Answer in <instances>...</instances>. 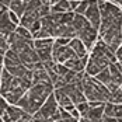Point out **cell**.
<instances>
[{
	"instance_id": "obj_40",
	"label": "cell",
	"mask_w": 122,
	"mask_h": 122,
	"mask_svg": "<svg viewBox=\"0 0 122 122\" xmlns=\"http://www.w3.org/2000/svg\"><path fill=\"white\" fill-rule=\"evenodd\" d=\"M0 122H4V121H3V118H1V117H0Z\"/></svg>"
},
{
	"instance_id": "obj_33",
	"label": "cell",
	"mask_w": 122,
	"mask_h": 122,
	"mask_svg": "<svg viewBox=\"0 0 122 122\" xmlns=\"http://www.w3.org/2000/svg\"><path fill=\"white\" fill-rule=\"evenodd\" d=\"M102 122H118V119H117V118H114V117L104 115V117H102Z\"/></svg>"
},
{
	"instance_id": "obj_25",
	"label": "cell",
	"mask_w": 122,
	"mask_h": 122,
	"mask_svg": "<svg viewBox=\"0 0 122 122\" xmlns=\"http://www.w3.org/2000/svg\"><path fill=\"white\" fill-rule=\"evenodd\" d=\"M15 32H17L21 38H24V39H34V38H32V34H31V31L27 30V28H24V27H21V25H17Z\"/></svg>"
},
{
	"instance_id": "obj_37",
	"label": "cell",
	"mask_w": 122,
	"mask_h": 122,
	"mask_svg": "<svg viewBox=\"0 0 122 122\" xmlns=\"http://www.w3.org/2000/svg\"><path fill=\"white\" fill-rule=\"evenodd\" d=\"M13 0H0V3L1 4H4L6 7H10V3H11Z\"/></svg>"
},
{
	"instance_id": "obj_4",
	"label": "cell",
	"mask_w": 122,
	"mask_h": 122,
	"mask_svg": "<svg viewBox=\"0 0 122 122\" xmlns=\"http://www.w3.org/2000/svg\"><path fill=\"white\" fill-rule=\"evenodd\" d=\"M77 38L83 42L86 45V48L88 49V51H91L93 46H94V44L97 42V39L100 38L98 35V30H96L93 25H87L84 27L83 30H80L79 32H77Z\"/></svg>"
},
{
	"instance_id": "obj_14",
	"label": "cell",
	"mask_w": 122,
	"mask_h": 122,
	"mask_svg": "<svg viewBox=\"0 0 122 122\" xmlns=\"http://www.w3.org/2000/svg\"><path fill=\"white\" fill-rule=\"evenodd\" d=\"M20 63H21V59H20L18 53L14 52L13 49H9V51L4 53V62H3V66H4L6 69L13 67V66H17V65H20Z\"/></svg>"
},
{
	"instance_id": "obj_28",
	"label": "cell",
	"mask_w": 122,
	"mask_h": 122,
	"mask_svg": "<svg viewBox=\"0 0 122 122\" xmlns=\"http://www.w3.org/2000/svg\"><path fill=\"white\" fill-rule=\"evenodd\" d=\"M9 49H10V45H9L7 39H6V38H3V37H0V53H1V55H4Z\"/></svg>"
},
{
	"instance_id": "obj_11",
	"label": "cell",
	"mask_w": 122,
	"mask_h": 122,
	"mask_svg": "<svg viewBox=\"0 0 122 122\" xmlns=\"http://www.w3.org/2000/svg\"><path fill=\"white\" fill-rule=\"evenodd\" d=\"M13 80H14V76L4 67L3 72H1V76H0V94L1 96H4L10 90Z\"/></svg>"
},
{
	"instance_id": "obj_42",
	"label": "cell",
	"mask_w": 122,
	"mask_h": 122,
	"mask_svg": "<svg viewBox=\"0 0 122 122\" xmlns=\"http://www.w3.org/2000/svg\"><path fill=\"white\" fill-rule=\"evenodd\" d=\"M24 1H28V0H24Z\"/></svg>"
},
{
	"instance_id": "obj_21",
	"label": "cell",
	"mask_w": 122,
	"mask_h": 122,
	"mask_svg": "<svg viewBox=\"0 0 122 122\" xmlns=\"http://www.w3.org/2000/svg\"><path fill=\"white\" fill-rule=\"evenodd\" d=\"M67 11H72L69 0H61L55 6H51V13H67Z\"/></svg>"
},
{
	"instance_id": "obj_39",
	"label": "cell",
	"mask_w": 122,
	"mask_h": 122,
	"mask_svg": "<svg viewBox=\"0 0 122 122\" xmlns=\"http://www.w3.org/2000/svg\"><path fill=\"white\" fill-rule=\"evenodd\" d=\"M3 62H4V55H1V53H0V66L3 65Z\"/></svg>"
},
{
	"instance_id": "obj_36",
	"label": "cell",
	"mask_w": 122,
	"mask_h": 122,
	"mask_svg": "<svg viewBox=\"0 0 122 122\" xmlns=\"http://www.w3.org/2000/svg\"><path fill=\"white\" fill-rule=\"evenodd\" d=\"M115 55H117V59H119V58L122 56V45H121V46H119L118 49H117V52H115Z\"/></svg>"
},
{
	"instance_id": "obj_45",
	"label": "cell",
	"mask_w": 122,
	"mask_h": 122,
	"mask_svg": "<svg viewBox=\"0 0 122 122\" xmlns=\"http://www.w3.org/2000/svg\"><path fill=\"white\" fill-rule=\"evenodd\" d=\"M121 28H122V27H121Z\"/></svg>"
},
{
	"instance_id": "obj_18",
	"label": "cell",
	"mask_w": 122,
	"mask_h": 122,
	"mask_svg": "<svg viewBox=\"0 0 122 122\" xmlns=\"http://www.w3.org/2000/svg\"><path fill=\"white\" fill-rule=\"evenodd\" d=\"M9 10L14 11L20 18H21L23 14L25 13V10H27V1H24V0H13L11 3H10Z\"/></svg>"
},
{
	"instance_id": "obj_9",
	"label": "cell",
	"mask_w": 122,
	"mask_h": 122,
	"mask_svg": "<svg viewBox=\"0 0 122 122\" xmlns=\"http://www.w3.org/2000/svg\"><path fill=\"white\" fill-rule=\"evenodd\" d=\"M53 94H55V98H56V101H58V105L62 107V108H65V110H67L69 112L76 108V105H74V102L70 100V97L67 96V94H65L63 93V90L62 88H55L53 90Z\"/></svg>"
},
{
	"instance_id": "obj_6",
	"label": "cell",
	"mask_w": 122,
	"mask_h": 122,
	"mask_svg": "<svg viewBox=\"0 0 122 122\" xmlns=\"http://www.w3.org/2000/svg\"><path fill=\"white\" fill-rule=\"evenodd\" d=\"M86 18L88 20V23L93 25L96 30L100 28L101 24V14H100V7H98V0H90L88 9L84 13Z\"/></svg>"
},
{
	"instance_id": "obj_5",
	"label": "cell",
	"mask_w": 122,
	"mask_h": 122,
	"mask_svg": "<svg viewBox=\"0 0 122 122\" xmlns=\"http://www.w3.org/2000/svg\"><path fill=\"white\" fill-rule=\"evenodd\" d=\"M52 56H53V62L56 63H65L66 61L72 59L76 56L73 49L69 45H59V44H53L52 46Z\"/></svg>"
},
{
	"instance_id": "obj_20",
	"label": "cell",
	"mask_w": 122,
	"mask_h": 122,
	"mask_svg": "<svg viewBox=\"0 0 122 122\" xmlns=\"http://www.w3.org/2000/svg\"><path fill=\"white\" fill-rule=\"evenodd\" d=\"M53 46V45H52ZM52 46H46V48H41V49H35L39 56L41 62L44 63H49V62L53 61V56H52Z\"/></svg>"
},
{
	"instance_id": "obj_34",
	"label": "cell",
	"mask_w": 122,
	"mask_h": 122,
	"mask_svg": "<svg viewBox=\"0 0 122 122\" xmlns=\"http://www.w3.org/2000/svg\"><path fill=\"white\" fill-rule=\"evenodd\" d=\"M58 122H79L77 118H74V117H70V118H65V119H59Z\"/></svg>"
},
{
	"instance_id": "obj_26",
	"label": "cell",
	"mask_w": 122,
	"mask_h": 122,
	"mask_svg": "<svg viewBox=\"0 0 122 122\" xmlns=\"http://www.w3.org/2000/svg\"><path fill=\"white\" fill-rule=\"evenodd\" d=\"M88 4H90V0H80V3H79L77 9L74 10V13H77V14H84V13L87 11V9H88Z\"/></svg>"
},
{
	"instance_id": "obj_10",
	"label": "cell",
	"mask_w": 122,
	"mask_h": 122,
	"mask_svg": "<svg viewBox=\"0 0 122 122\" xmlns=\"http://www.w3.org/2000/svg\"><path fill=\"white\" fill-rule=\"evenodd\" d=\"M38 20H41V15H39V11L35 10V11H25L23 14V17L20 18V25L24 27L27 30H30L34 23H37Z\"/></svg>"
},
{
	"instance_id": "obj_22",
	"label": "cell",
	"mask_w": 122,
	"mask_h": 122,
	"mask_svg": "<svg viewBox=\"0 0 122 122\" xmlns=\"http://www.w3.org/2000/svg\"><path fill=\"white\" fill-rule=\"evenodd\" d=\"M55 44V38H39V39H34V48L41 49L46 48V46H52Z\"/></svg>"
},
{
	"instance_id": "obj_30",
	"label": "cell",
	"mask_w": 122,
	"mask_h": 122,
	"mask_svg": "<svg viewBox=\"0 0 122 122\" xmlns=\"http://www.w3.org/2000/svg\"><path fill=\"white\" fill-rule=\"evenodd\" d=\"M9 17H10V20H11V21H13V23H14L15 25L20 24V17H18V15H17V14H15L14 11L9 10Z\"/></svg>"
},
{
	"instance_id": "obj_16",
	"label": "cell",
	"mask_w": 122,
	"mask_h": 122,
	"mask_svg": "<svg viewBox=\"0 0 122 122\" xmlns=\"http://www.w3.org/2000/svg\"><path fill=\"white\" fill-rule=\"evenodd\" d=\"M46 81H51V77H49V73L45 67L42 69H37L32 72V84H38V83H46ZM52 83V81H51Z\"/></svg>"
},
{
	"instance_id": "obj_24",
	"label": "cell",
	"mask_w": 122,
	"mask_h": 122,
	"mask_svg": "<svg viewBox=\"0 0 122 122\" xmlns=\"http://www.w3.org/2000/svg\"><path fill=\"white\" fill-rule=\"evenodd\" d=\"M108 101H110V102H114V104H122V88L121 87L111 93Z\"/></svg>"
},
{
	"instance_id": "obj_31",
	"label": "cell",
	"mask_w": 122,
	"mask_h": 122,
	"mask_svg": "<svg viewBox=\"0 0 122 122\" xmlns=\"http://www.w3.org/2000/svg\"><path fill=\"white\" fill-rule=\"evenodd\" d=\"M55 42L59 44V45H69V44H70V38L59 37V38H55Z\"/></svg>"
},
{
	"instance_id": "obj_44",
	"label": "cell",
	"mask_w": 122,
	"mask_h": 122,
	"mask_svg": "<svg viewBox=\"0 0 122 122\" xmlns=\"http://www.w3.org/2000/svg\"><path fill=\"white\" fill-rule=\"evenodd\" d=\"M121 45H122V44H121Z\"/></svg>"
},
{
	"instance_id": "obj_17",
	"label": "cell",
	"mask_w": 122,
	"mask_h": 122,
	"mask_svg": "<svg viewBox=\"0 0 122 122\" xmlns=\"http://www.w3.org/2000/svg\"><path fill=\"white\" fill-rule=\"evenodd\" d=\"M104 105L105 104H101L97 107H90L88 110L84 112V118H90V119H102L104 117Z\"/></svg>"
},
{
	"instance_id": "obj_43",
	"label": "cell",
	"mask_w": 122,
	"mask_h": 122,
	"mask_svg": "<svg viewBox=\"0 0 122 122\" xmlns=\"http://www.w3.org/2000/svg\"><path fill=\"white\" fill-rule=\"evenodd\" d=\"M121 88H122V86H121Z\"/></svg>"
},
{
	"instance_id": "obj_12",
	"label": "cell",
	"mask_w": 122,
	"mask_h": 122,
	"mask_svg": "<svg viewBox=\"0 0 122 122\" xmlns=\"http://www.w3.org/2000/svg\"><path fill=\"white\" fill-rule=\"evenodd\" d=\"M104 115L114 117L117 119L122 118V104H114V102L107 101L104 105Z\"/></svg>"
},
{
	"instance_id": "obj_13",
	"label": "cell",
	"mask_w": 122,
	"mask_h": 122,
	"mask_svg": "<svg viewBox=\"0 0 122 122\" xmlns=\"http://www.w3.org/2000/svg\"><path fill=\"white\" fill-rule=\"evenodd\" d=\"M69 46L73 49V52L76 53V56H77V58H83V56H87V55H88V49L86 48V45L77 37L70 39Z\"/></svg>"
},
{
	"instance_id": "obj_29",
	"label": "cell",
	"mask_w": 122,
	"mask_h": 122,
	"mask_svg": "<svg viewBox=\"0 0 122 122\" xmlns=\"http://www.w3.org/2000/svg\"><path fill=\"white\" fill-rule=\"evenodd\" d=\"M9 105H10V104L7 102V100L1 96V97H0V117H3V115H4V112L7 111Z\"/></svg>"
},
{
	"instance_id": "obj_41",
	"label": "cell",
	"mask_w": 122,
	"mask_h": 122,
	"mask_svg": "<svg viewBox=\"0 0 122 122\" xmlns=\"http://www.w3.org/2000/svg\"><path fill=\"white\" fill-rule=\"evenodd\" d=\"M118 122H122V118H119V119H118Z\"/></svg>"
},
{
	"instance_id": "obj_15",
	"label": "cell",
	"mask_w": 122,
	"mask_h": 122,
	"mask_svg": "<svg viewBox=\"0 0 122 122\" xmlns=\"http://www.w3.org/2000/svg\"><path fill=\"white\" fill-rule=\"evenodd\" d=\"M108 69H110V74H111V83H114L117 87H121L122 86V72L119 70V67L117 66V62L115 63H110Z\"/></svg>"
},
{
	"instance_id": "obj_27",
	"label": "cell",
	"mask_w": 122,
	"mask_h": 122,
	"mask_svg": "<svg viewBox=\"0 0 122 122\" xmlns=\"http://www.w3.org/2000/svg\"><path fill=\"white\" fill-rule=\"evenodd\" d=\"M88 108H90V102H88V101H83V102H80V104L76 105V110L80 112V118L84 115V112L88 110Z\"/></svg>"
},
{
	"instance_id": "obj_23",
	"label": "cell",
	"mask_w": 122,
	"mask_h": 122,
	"mask_svg": "<svg viewBox=\"0 0 122 122\" xmlns=\"http://www.w3.org/2000/svg\"><path fill=\"white\" fill-rule=\"evenodd\" d=\"M94 77L97 79L100 83H102L104 86H108L111 83V74H110V69H108V67L102 69V70H101L98 74H96Z\"/></svg>"
},
{
	"instance_id": "obj_32",
	"label": "cell",
	"mask_w": 122,
	"mask_h": 122,
	"mask_svg": "<svg viewBox=\"0 0 122 122\" xmlns=\"http://www.w3.org/2000/svg\"><path fill=\"white\" fill-rule=\"evenodd\" d=\"M69 3H70V10H72V11H74V10L77 9L79 3H80V0H69Z\"/></svg>"
},
{
	"instance_id": "obj_19",
	"label": "cell",
	"mask_w": 122,
	"mask_h": 122,
	"mask_svg": "<svg viewBox=\"0 0 122 122\" xmlns=\"http://www.w3.org/2000/svg\"><path fill=\"white\" fill-rule=\"evenodd\" d=\"M72 25L74 27V30L79 32V31H80V30H83L84 27L90 25V23H88V20L86 18L84 14H77V13H74V17H73V21H72Z\"/></svg>"
},
{
	"instance_id": "obj_1",
	"label": "cell",
	"mask_w": 122,
	"mask_h": 122,
	"mask_svg": "<svg viewBox=\"0 0 122 122\" xmlns=\"http://www.w3.org/2000/svg\"><path fill=\"white\" fill-rule=\"evenodd\" d=\"M53 90H55V87H53V84L51 81L32 84V87L20 98L17 105L20 108H23L25 112H28L30 115H34L44 105L46 98L53 93Z\"/></svg>"
},
{
	"instance_id": "obj_8",
	"label": "cell",
	"mask_w": 122,
	"mask_h": 122,
	"mask_svg": "<svg viewBox=\"0 0 122 122\" xmlns=\"http://www.w3.org/2000/svg\"><path fill=\"white\" fill-rule=\"evenodd\" d=\"M15 28H17V25L10 20V17H9V10H7V11L0 17V37H3V38L7 39L9 35L15 31Z\"/></svg>"
},
{
	"instance_id": "obj_7",
	"label": "cell",
	"mask_w": 122,
	"mask_h": 122,
	"mask_svg": "<svg viewBox=\"0 0 122 122\" xmlns=\"http://www.w3.org/2000/svg\"><path fill=\"white\" fill-rule=\"evenodd\" d=\"M24 117H32V115H30L28 112H25L18 105H9L7 111L4 112V115L1 118H3L4 122H17V121H20L21 118H24Z\"/></svg>"
},
{
	"instance_id": "obj_3",
	"label": "cell",
	"mask_w": 122,
	"mask_h": 122,
	"mask_svg": "<svg viewBox=\"0 0 122 122\" xmlns=\"http://www.w3.org/2000/svg\"><path fill=\"white\" fill-rule=\"evenodd\" d=\"M59 110V105H58V101H56V98H55V94L52 93L48 98H46V101L44 102V105L39 108L37 114H34L32 115V118H41V119H51L52 117H53V114H56Z\"/></svg>"
},
{
	"instance_id": "obj_38",
	"label": "cell",
	"mask_w": 122,
	"mask_h": 122,
	"mask_svg": "<svg viewBox=\"0 0 122 122\" xmlns=\"http://www.w3.org/2000/svg\"><path fill=\"white\" fill-rule=\"evenodd\" d=\"M117 66L119 67V70L122 72V61H117Z\"/></svg>"
},
{
	"instance_id": "obj_35",
	"label": "cell",
	"mask_w": 122,
	"mask_h": 122,
	"mask_svg": "<svg viewBox=\"0 0 122 122\" xmlns=\"http://www.w3.org/2000/svg\"><path fill=\"white\" fill-rule=\"evenodd\" d=\"M7 10H9V7H6L4 4H1V3H0V17H1L4 13L7 11Z\"/></svg>"
},
{
	"instance_id": "obj_2",
	"label": "cell",
	"mask_w": 122,
	"mask_h": 122,
	"mask_svg": "<svg viewBox=\"0 0 122 122\" xmlns=\"http://www.w3.org/2000/svg\"><path fill=\"white\" fill-rule=\"evenodd\" d=\"M83 93L87 101H101L107 102L110 100V90L107 86L100 83L94 76H88L86 73L83 77Z\"/></svg>"
}]
</instances>
